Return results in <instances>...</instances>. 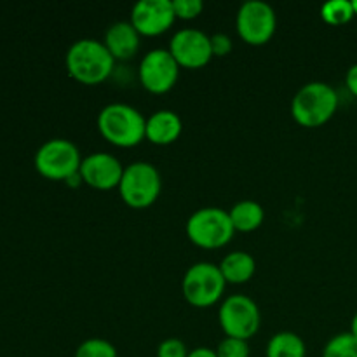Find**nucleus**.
<instances>
[{"instance_id": "obj_24", "label": "nucleus", "mask_w": 357, "mask_h": 357, "mask_svg": "<svg viewBox=\"0 0 357 357\" xmlns=\"http://www.w3.org/2000/svg\"><path fill=\"white\" fill-rule=\"evenodd\" d=\"M188 349L180 338H166L157 347V357H188Z\"/></svg>"}, {"instance_id": "obj_16", "label": "nucleus", "mask_w": 357, "mask_h": 357, "mask_svg": "<svg viewBox=\"0 0 357 357\" xmlns=\"http://www.w3.org/2000/svg\"><path fill=\"white\" fill-rule=\"evenodd\" d=\"M218 267L227 284H244L253 279L255 272H257V261L246 251H232L223 257Z\"/></svg>"}, {"instance_id": "obj_3", "label": "nucleus", "mask_w": 357, "mask_h": 357, "mask_svg": "<svg viewBox=\"0 0 357 357\" xmlns=\"http://www.w3.org/2000/svg\"><path fill=\"white\" fill-rule=\"evenodd\" d=\"M338 93L326 82H309L291 100V115L303 128L324 126L338 110Z\"/></svg>"}, {"instance_id": "obj_20", "label": "nucleus", "mask_w": 357, "mask_h": 357, "mask_svg": "<svg viewBox=\"0 0 357 357\" xmlns=\"http://www.w3.org/2000/svg\"><path fill=\"white\" fill-rule=\"evenodd\" d=\"M323 357H357V338L351 333H338L323 351Z\"/></svg>"}, {"instance_id": "obj_10", "label": "nucleus", "mask_w": 357, "mask_h": 357, "mask_svg": "<svg viewBox=\"0 0 357 357\" xmlns=\"http://www.w3.org/2000/svg\"><path fill=\"white\" fill-rule=\"evenodd\" d=\"M139 82L149 93H169L180 77V65L169 49H152L139 61Z\"/></svg>"}, {"instance_id": "obj_7", "label": "nucleus", "mask_w": 357, "mask_h": 357, "mask_svg": "<svg viewBox=\"0 0 357 357\" xmlns=\"http://www.w3.org/2000/svg\"><path fill=\"white\" fill-rule=\"evenodd\" d=\"M227 281L218 265L209 261L194 264L181 279V291L192 307L206 309L220 302L225 293Z\"/></svg>"}, {"instance_id": "obj_12", "label": "nucleus", "mask_w": 357, "mask_h": 357, "mask_svg": "<svg viewBox=\"0 0 357 357\" xmlns=\"http://www.w3.org/2000/svg\"><path fill=\"white\" fill-rule=\"evenodd\" d=\"M173 0H139L131 9V24L139 35L157 37L173 26Z\"/></svg>"}, {"instance_id": "obj_8", "label": "nucleus", "mask_w": 357, "mask_h": 357, "mask_svg": "<svg viewBox=\"0 0 357 357\" xmlns=\"http://www.w3.org/2000/svg\"><path fill=\"white\" fill-rule=\"evenodd\" d=\"M220 328L225 337L250 340L260 330V309L246 295H232L223 300L218 310Z\"/></svg>"}, {"instance_id": "obj_18", "label": "nucleus", "mask_w": 357, "mask_h": 357, "mask_svg": "<svg viewBox=\"0 0 357 357\" xmlns=\"http://www.w3.org/2000/svg\"><path fill=\"white\" fill-rule=\"evenodd\" d=\"M267 357H307V345L293 331H279L268 340Z\"/></svg>"}, {"instance_id": "obj_13", "label": "nucleus", "mask_w": 357, "mask_h": 357, "mask_svg": "<svg viewBox=\"0 0 357 357\" xmlns=\"http://www.w3.org/2000/svg\"><path fill=\"white\" fill-rule=\"evenodd\" d=\"M126 167L121 160L107 152L89 153L80 164V180L96 190H112L119 188Z\"/></svg>"}, {"instance_id": "obj_23", "label": "nucleus", "mask_w": 357, "mask_h": 357, "mask_svg": "<svg viewBox=\"0 0 357 357\" xmlns=\"http://www.w3.org/2000/svg\"><path fill=\"white\" fill-rule=\"evenodd\" d=\"M173 9L176 14V20H195L204 9V3L201 0H173Z\"/></svg>"}, {"instance_id": "obj_25", "label": "nucleus", "mask_w": 357, "mask_h": 357, "mask_svg": "<svg viewBox=\"0 0 357 357\" xmlns=\"http://www.w3.org/2000/svg\"><path fill=\"white\" fill-rule=\"evenodd\" d=\"M232 47H234L232 38H230L227 33H215V35H211L213 58H215V56H220V58H223V56L230 54Z\"/></svg>"}, {"instance_id": "obj_26", "label": "nucleus", "mask_w": 357, "mask_h": 357, "mask_svg": "<svg viewBox=\"0 0 357 357\" xmlns=\"http://www.w3.org/2000/svg\"><path fill=\"white\" fill-rule=\"evenodd\" d=\"M345 84H347V89L351 91L352 96L357 98V63L347 70V75H345Z\"/></svg>"}, {"instance_id": "obj_14", "label": "nucleus", "mask_w": 357, "mask_h": 357, "mask_svg": "<svg viewBox=\"0 0 357 357\" xmlns=\"http://www.w3.org/2000/svg\"><path fill=\"white\" fill-rule=\"evenodd\" d=\"M139 40H142V35L136 31L131 21H117L105 31L103 44L107 45L115 61H128L135 58L138 52Z\"/></svg>"}, {"instance_id": "obj_2", "label": "nucleus", "mask_w": 357, "mask_h": 357, "mask_svg": "<svg viewBox=\"0 0 357 357\" xmlns=\"http://www.w3.org/2000/svg\"><path fill=\"white\" fill-rule=\"evenodd\" d=\"M98 131L108 143L131 149L145 139L146 119L138 108L128 103H110L101 108L96 119Z\"/></svg>"}, {"instance_id": "obj_6", "label": "nucleus", "mask_w": 357, "mask_h": 357, "mask_svg": "<svg viewBox=\"0 0 357 357\" xmlns=\"http://www.w3.org/2000/svg\"><path fill=\"white\" fill-rule=\"evenodd\" d=\"M187 237L202 250H218L232 241L234 230L229 211L220 208H201L187 220Z\"/></svg>"}, {"instance_id": "obj_17", "label": "nucleus", "mask_w": 357, "mask_h": 357, "mask_svg": "<svg viewBox=\"0 0 357 357\" xmlns=\"http://www.w3.org/2000/svg\"><path fill=\"white\" fill-rule=\"evenodd\" d=\"M229 216L236 232H255L264 223L265 211L260 202L244 199L229 209Z\"/></svg>"}, {"instance_id": "obj_5", "label": "nucleus", "mask_w": 357, "mask_h": 357, "mask_svg": "<svg viewBox=\"0 0 357 357\" xmlns=\"http://www.w3.org/2000/svg\"><path fill=\"white\" fill-rule=\"evenodd\" d=\"M33 162L35 169L47 180L68 181L79 174L82 155L70 139L52 138L38 146Z\"/></svg>"}, {"instance_id": "obj_21", "label": "nucleus", "mask_w": 357, "mask_h": 357, "mask_svg": "<svg viewBox=\"0 0 357 357\" xmlns=\"http://www.w3.org/2000/svg\"><path fill=\"white\" fill-rule=\"evenodd\" d=\"M75 357H117V349L103 338H89L77 347Z\"/></svg>"}, {"instance_id": "obj_19", "label": "nucleus", "mask_w": 357, "mask_h": 357, "mask_svg": "<svg viewBox=\"0 0 357 357\" xmlns=\"http://www.w3.org/2000/svg\"><path fill=\"white\" fill-rule=\"evenodd\" d=\"M354 7L351 0H330L321 7V17L331 26L347 24L354 17Z\"/></svg>"}, {"instance_id": "obj_22", "label": "nucleus", "mask_w": 357, "mask_h": 357, "mask_svg": "<svg viewBox=\"0 0 357 357\" xmlns=\"http://www.w3.org/2000/svg\"><path fill=\"white\" fill-rule=\"evenodd\" d=\"M216 357H250V344L248 340H241V338H230L225 337L215 349Z\"/></svg>"}, {"instance_id": "obj_15", "label": "nucleus", "mask_w": 357, "mask_h": 357, "mask_svg": "<svg viewBox=\"0 0 357 357\" xmlns=\"http://www.w3.org/2000/svg\"><path fill=\"white\" fill-rule=\"evenodd\" d=\"M181 131H183V122L173 110H157L146 119L145 138L153 145H171L180 138Z\"/></svg>"}, {"instance_id": "obj_27", "label": "nucleus", "mask_w": 357, "mask_h": 357, "mask_svg": "<svg viewBox=\"0 0 357 357\" xmlns=\"http://www.w3.org/2000/svg\"><path fill=\"white\" fill-rule=\"evenodd\" d=\"M188 357H216V352L208 347H197L188 352Z\"/></svg>"}, {"instance_id": "obj_11", "label": "nucleus", "mask_w": 357, "mask_h": 357, "mask_svg": "<svg viewBox=\"0 0 357 357\" xmlns=\"http://www.w3.org/2000/svg\"><path fill=\"white\" fill-rule=\"evenodd\" d=\"M169 52L180 68H202L213 59L211 35L197 28H183L171 38Z\"/></svg>"}, {"instance_id": "obj_28", "label": "nucleus", "mask_w": 357, "mask_h": 357, "mask_svg": "<svg viewBox=\"0 0 357 357\" xmlns=\"http://www.w3.org/2000/svg\"><path fill=\"white\" fill-rule=\"evenodd\" d=\"M349 333H351L352 337L357 338V312L354 314V317H352V321H351V331H349Z\"/></svg>"}, {"instance_id": "obj_1", "label": "nucleus", "mask_w": 357, "mask_h": 357, "mask_svg": "<svg viewBox=\"0 0 357 357\" xmlns=\"http://www.w3.org/2000/svg\"><path fill=\"white\" fill-rule=\"evenodd\" d=\"M66 72L84 86H98L114 72L115 59L107 45L94 38H80L68 47L65 56Z\"/></svg>"}, {"instance_id": "obj_4", "label": "nucleus", "mask_w": 357, "mask_h": 357, "mask_svg": "<svg viewBox=\"0 0 357 357\" xmlns=\"http://www.w3.org/2000/svg\"><path fill=\"white\" fill-rule=\"evenodd\" d=\"M160 190H162V178L153 164L138 160L126 166L119 183V194L129 208H150L159 199Z\"/></svg>"}, {"instance_id": "obj_9", "label": "nucleus", "mask_w": 357, "mask_h": 357, "mask_svg": "<svg viewBox=\"0 0 357 357\" xmlns=\"http://www.w3.org/2000/svg\"><path fill=\"white\" fill-rule=\"evenodd\" d=\"M236 26L237 33L246 44L264 45L274 37L278 16L271 3L264 0H248L239 7Z\"/></svg>"}, {"instance_id": "obj_29", "label": "nucleus", "mask_w": 357, "mask_h": 357, "mask_svg": "<svg viewBox=\"0 0 357 357\" xmlns=\"http://www.w3.org/2000/svg\"><path fill=\"white\" fill-rule=\"evenodd\" d=\"M352 7H354V14L357 16V0H354V2H352Z\"/></svg>"}]
</instances>
